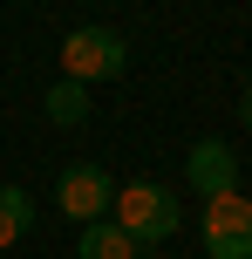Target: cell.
Wrapping results in <instances>:
<instances>
[{
	"instance_id": "obj_5",
	"label": "cell",
	"mask_w": 252,
	"mask_h": 259,
	"mask_svg": "<svg viewBox=\"0 0 252 259\" xmlns=\"http://www.w3.org/2000/svg\"><path fill=\"white\" fill-rule=\"evenodd\" d=\"M184 184L198 198H218V191H239V150L225 137H198L184 157Z\"/></svg>"
},
{
	"instance_id": "obj_6",
	"label": "cell",
	"mask_w": 252,
	"mask_h": 259,
	"mask_svg": "<svg viewBox=\"0 0 252 259\" xmlns=\"http://www.w3.org/2000/svg\"><path fill=\"white\" fill-rule=\"evenodd\" d=\"M143 246H136L130 232H123L116 219H95V225H82V239H75V259H136Z\"/></svg>"
},
{
	"instance_id": "obj_2",
	"label": "cell",
	"mask_w": 252,
	"mask_h": 259,
	"mask_svg": "<svg viewBox=\"0 0 252 259\" xmlns=\"http://www.w3.org/2000/svg\"><path fill=\"white\" fill-rule=\"evenodd\" d=\"M130 68V41L116 34V27H75V34L62 41V75L68 82H109V75H123Z\"/></svg>"
},
{
	"instance_id": "obj_9",
	"label": "cell",
	"mask_w": 252,
	"mask_h": 259,
	"mask_svg": "<svg viewBox=\"0 0 252 259\" xmlns=\"http://www.w3.org/2000/svg\"><path fill=\"white\" fill-rule=\"evenodd\" d=\"M239 123L252 130V82H245V89H239Z\"/></svg>"
},
{
	"instance_id": "obj_1",
	"label": "cell",
	"mask_w": 252,
	"mask_h": 259,
	"mask_svg": "<svg viewBox=\"0 0 252 259\" xmlns=\"http://www.w3.org/2000/svg\"><path fill=\"white\" fill-rule=\"evenodd\" d=\"M109 219H116L123 232L136 239V246H164V239L177 232V191H171V184L136 178V184H123V191H116Z\"/></svg>"
},
{
	"instance_id": "obj_3",
	"label": "cell",
	"mask_w": 252,
	"mask_h": 259,
	"mask_svg": "<svg viewBox=\"0 0 252 259\" xmlns=\"http://www.w3.org/2000/svg\"><path fill=\"white\" fill-rule=\"evenodd\" d=\"M205 252L212 259H252V198L245 191L205 198Z\"/></svg>"
},
{
	"instance_id": "obj_4",
	"label": "cell",
	"mask_w": 252,
	"mask_h": 259,
	"mask_svg": "<svg viewBox=\"0 0 252 259\" xmlns=\"http://www.w3.org/2000/svg\"><path fill=\"white\" fill-rule=\"evenodd\" d=\"M55 205H62L75 225H95V219H109V205H116V178H109L103 164H68L62 178H55Z\"/></svg>"
},
{
	"instance_id": "obj_7",
	"label": "cell",
	"mask_w": 252,
	"mask_h": 259,
	"mask_svg": "<svg viewBox=\"0 0 252 259\" xmlns=\"http://www.w3.org/2000/svg\"><path fill=\"white\" fill-rule=\"evenodd\" d=\"M41 109H48V123H62V130H82V123H89V89H82V82H55V89H48V103H41Z\"/></svg>"
},
{
	"instance_id": "obj_8",
	"label": "cell",
	"mask_w": 252,
	"mask_h": 259,
	"mask_svg": "<svg viewBox=\"0 0 252 259\" xmlns=\"http://www.w3.org/2000/svg\"><path fill=\"white\" fill-rule=\"evenodd\" d=\"M34 232V198L21 191V184H0V252L14 246V239Z\"/></svg>"
}]
</instances>
